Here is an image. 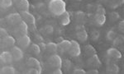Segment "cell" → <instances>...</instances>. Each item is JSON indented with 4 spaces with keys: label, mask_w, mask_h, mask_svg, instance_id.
<instances>
[{
    "label": "cell",
    "mask_w": 124,
    "mask_h": 74,
    "mask_svg": "<svg viewBox=\"0 0 124 74\" xmlns=\"http://www.w3.org/2000/svg\"><path fill=\"white\" fill-rule=\"evenodd\" d=\"M27 73L28 74H39L41 73V71L39 69L36 68V67H29V68L27 69Z\"/></svg>",
    "instance_id": "obj_30"
},
{
    "label": "cell",
    "mask_w": 124,
    "mask_h": 74,
    "mask_svg": "<svg viewBox=\"0 0 124 74\" xmlns=\"http://www.w3.org/2000/svg\"><path fill=\"white\" fill-rule=\"evenodd\" d=\"M117 33H116V31H114L113 30H110V31H108L107 34H106V39H107V40L113 42V40L117 37Z\"/></svg>",
    "instance_id": "obj_25"
},
{
    "label": "cell",
    "mask_w": 124,
    "mask_h": 74,
    "mask_svg": "<svg viewBox=\"0 0 124 74\" xmlns=\"http://www.w3.org/2000/svg\"><path fill=\"white\" fill-rule=\"evenodd\" d=\"M48 62H49V64L54 68H59L62 66V59L61 56L58 54L51 55L48 59Z\"/></svg>",
    "instance_id": "obj_5"
},
{
    "label": "cell",
    "mask_w": 124,
    "mask_h": 74,
    "mask_svg": "<svg viewBox=\"0 0 124 74\" xmlns=\"http://www.w3.org/2000/svg\"><path fill=\"white\" fill-rule=\"evenodd\" d=\"M106 72H107L108 73H112V74L119 73V67H118V66L116 65L115 63H109V64L107 65Z\"/></svg>",
    "instance_id": "obj_17"
},
{
    "label": "cell",
    "mask_w": 124,
    "mask_h": 74,
    "mask_svg": "<svg viewBox=\"0 0 124 74\" xmlns=\"http://www.w3.org/2000/svg\"><path fill=\"white\" fill-rule=\"evenodd\" d=\"M0 59H1V62L3 63V64H10L12 63V62L14 61L13 57V54H12L11 51H3L1 53V55H0Z\"/></svg>",
    "instance_id": "obj_6"
},
{
    "label": "cell",
    "mask_w": 124,
    "mask_h": 74,
    "mask_svg": "<svg viewBox=\"0 0 124 74\" xmlns=\"http://www.w3.org/2000/svg\"><path fill=\"white\" fill-rule=\"evenodd\" d=\"M87 73H89V74H98L99 73V70L96 69V68H93V69H90L87 72Z\"/></svg>",
    "instance_id": "obj_36"
},
{
    "label": "cell",
    "mask_w": 124,
    "mask_h": 74,
    "mask_svg": "<svg viewBox=\"0 0 124 74\" xmlns=\"http://www.w3.org/2000/svg\"><path fill=\"white\" fill-rule=\"evenodd\" d=\"M20 1H21V0H13V3H16V4H17V3H18Z\"/></svg>",
    "instance_id": "obj_40"
},
{
    "label": "cell",
    "mask_w": 124,
    "mask_h": 74,
    "mask_svg": "<svg viewBox=\"0 0 124 74\" xmlns=\"http://www.w3.org/2000/svg\"><path fill=\"white\" fill-rule=\"evenodd\" d=\"M71 45V41L67 40H63L58 44V50H60L62 53H67L69 51Z\"/></svg>",
    "instance_id": "obj_11"
},
{
    "label": "cell",
    "mask_w": 124,
    "mask_h": 74,
    "mask_svg": "<svg viewBox=\"0 0 124 74\" xmlns=\"http://www.w3.org/2000/svg\"><path fill=\"white\" fill-rule=\"evenodd\" d=\"M27 31H28V27H27V23L26 21H23L21 23H19L17 26L15 27L14 33L17 37H20L22 35H27Z\"/></svg>",
    "instance_id": "obj_4"
},
{
    "label": "cell",
    "mask_w": 124,
    "mask_h": 74,
    "mask_svg": "<svg viewBox=\"0 0 124 74\" xmlns=\"http://www.w3.org/2000/svg\"><path fill=\"white\" fill-rule=\"evenodd\" d=\"M27 65L29 66V67H36V68L39 69L40 71H41V63H40V62L37 60L36 58H29L28 59H27Z\"/></svg>",
    "instance_id": "obj_15"
},
{
    "label": "cell",
    "mask_w": 124,
    "mask_h": 74,
    "mask_svg": "<svg viewBox=\"0 0 124 74\" xmlns=\"http://www.w3.org/2000/svg\"><path fill=\"white\" fill-rule=\"evenodd\" d=\"M0 3L3 8H8L12 7V5L14 3H13V0H0Z\"/></svg>",
    "instance_id": "obj_26"
},
{
    "label": "cell",
    "mask_w": 124,
    "mask_h": 74,
    "mask_svg": "<svg viewBox=\"0 0 124 74\" xmlns=\"http://www.w3.org/2000/svg\"><path fill=\"white\" fill-rule=\"evenodd\" d=\"M96 13H99V14H103V15H105L106 14V10L103 7H102V6H99V7H97V11H96Z\"/></svg>",
    "instance_id": "obj_33"
},
{
    "label": "cell",
    "mask_w": 124,
    "mask_h": 74,
    "mask_svg": "<svg viewBox=\"0 0 124 74\" xmlns=\"http://www.w3.org/2000/svg\"><path fill=\"white\" fill-rule=\"evenodd\" d=\"M66 5L63 0H51L48 4V8L50 12L55 16L60 17L61 14H63L65 10Z\"/></svg>",
    "instance_id": "obj_1"
},
{
    "label": "cell",
    "mask_w": 124,
    "mask_h": 74,
    "mask_svg": "<svg viewBox=\"0 0 124 74\" xmlns=\"http://www.w3.org/2000/svg\"><path fill=\"white\" fill-rule=\"evenodd\" d=\"M85 51L86 55H88L89 57H92V56L97 54H96L95 49L90 45H86V46L85 47Z\"/></svg>",
    "instance_id": "obj_23"
},
{
    "label": "cell",
    "mask_w": 124,
    "mask_h": 74,
    "mask_svg": "<svg viewBox=\"0 0 124 74\" xmlns=\"http://www.w3.org/2000/svg\"><path fill=\"white\" fill-rule=\"evenodd\" d=\"M124 5V4H123ZM123 11H124V6H123Z\"/></svg>",
    "instance_id": "obj_42"
},
{
    "label": "cell",
    "mask_w": 124,
    "mask_h": 74,
    "mask_svg": "<svg viewBox=\"0 0 124 74\" xmlns=\"http://www.w3.org/2000/svg\"><path fill=\"white\" fill-rule=\"evenodd\" d=\"M0 73L2 74H14L16 73V69L13 66L6 65L1 67L0 69Z\"/></svg>",
    "instance_id": "obj_19"
},
{
    "label": "cell",
    "mask_w": 124,
    "mask_h": 74,
    "mask_svg": "<svg viewBox=\"0 0 124 74\" xmlns=\"http://www.w3.org/2000/svg\"><path fill=\"white\" fill-rule=\"evenodd\" d=\"M2 42H3V45H4L5 47H13L14 46L16 40L13 36H11V35H7L6 37L3 38L2 40Z\"/></svg>",
    "instance_id": "obj_12"
},
{
    "label": "cell",
    "mask_w": 124,
    "mask_h": 74,
    "mask_svg": "<svg viewBox=\"0 0 124 74\" xmlns=\"http://www.w3.org/2000/svg\"><path fill=\"white\" fill-rule=\"evenodd\" d=\"M110 18L112 19L113 21H116L117 20H119L120 15L117 13H116V12H113V13H111V14H110Z\"/></svg>",
    "instance_id": "obj_31"
},
{
    "label": "cell",
    "mask_w": 124,
    "mask_h": 74,
    "mask_svg": "<svg viewBox=\"0 0 124 74\" xmlns=\"http://www.w3.org/2000/svg\"><path fill=\"white\" fill-rule=\"evenodd\" d=\"M17 43H18L19 46L23 49H27L31 45V39L27 35H24L22 36L18 37L17 39Z\"/></svg>",
    "instance_id": "obj_7"
},
{
    "label": "cell",
    "mask_w": 124,
    "mask_h": 74,
    "mask_svg": "<svg viewBox=\"0 0 124 74\" xmlns=\"http://www.w3.org/2000/svg\"><path fill=\"white\" fill-rule=\"evenodd\" d=\"M85 26L83 25H79V26H76L75 27V31H82V30H85Z\"/></svg>",
    "instance_id": "obj_38"
},
{
    "label": "cell",
    "mask_w": 124,
    "mask_h": 74,
    "mask_svg": "<svg viewBox=\"0 0 124 74\" xmlns=\"http://www.w3.org/2000/svg\"><path fill=\"white\" fill-rule=\"evenodd\" d=\"M59 19H60V22H61V25L67 26L70 22V13H68L67 11H65L63 14H61V15L60 16Z\"/></svg>",
    "instance_id": "obj_13"
},
{
    "label": "cell",
    "mask_w": 124,
    "mask_h": 74,
    "mask_svg": "<svg viewBox=\"0 0 124 74\" xmlns=\"http://www.w3.org/2000/svg\"><path fill=\"white\" fill-rule=\"evenodd\" d=\"M17 7L20 9V11H28L29 10V3L27 0H21L17 4Z\"/></svg>",
    "instance_id": "obj_21"
},
{
    "label": "cell",
    "mask_w": 124,
    "mask_h": 74,
    "mask_svg": "<svg viewBox=\"0 0 124 74\" xmlns=\"http://www.w3.org/2000/svg\"><path fill=\"white\" fill-rule=\"evenodd\" d=\"M99 36H100V33L99 31H98L97 30H93L91 32V38L93 39V40H98L99 39Z\"/></svg>",
    "instance_id": "obj_28"
},
{
    "label": "cell",
    "mask_w": 124,
    "mask_h": 74,
    "mask_svg": "<svg viewBox=\"0 0 124 74\" xmlns=\"http://www.w3.org/2000/svg\"><path fill=\"white\" fill-rule=\"evenodd\" d=\"M100 2L102 3H103V4H105V5H108L109 3V2H110V0H100Z\"/></svg>",
    "instance_id": "obj_39"
},
{
    "label": "cell",
    "mask_w": 124,
    "mask_h": 74,
    "mask_svg": "<svg viewBox=\"0 0 124 74\" xmlns=\"http://www.w3.org/2000/svg\"><path fill=\"white\" fill-rule=\"evenodd\" d=\"M29 49L35 55H39L40 53H41V47L37 44H31L29 47Z\"/></svg>",
    "instance_id": "obj_24"
},
{
    "label": "cell",
    "mask_w": 124,
    "mask_h": 74,
    "mask_svg": "<svg viewBox=\"0 0 124 74\" xmlns=\"http://www.w3.org/2000/svg\"><path fill=\"white\" fill-rule=\"evenodd\" d=\"M107 55L108 56V58L113 59H120L122 58V54L118 49L116 48H110L107 50Z\"/></svg>",
    "instance_id": "obj_10"
},
{
    "label": "cell",
    "mask_w": 124,
    "mask_h": 74,
    "mask_svg": "<svg viewBox=\"0 0 124 74\" xmlns=\"http://www.w3.org/2000/svg\"><path fill=\"white\" fill-rule=\"evenodd\" d=\"M0 33H1V37L2 38H4V37L7 36V35H8V31H6L4 28H1V30H0Z\"/></svg>",
    "instance_id": "obj_35"
},
{
    "label": "cell",
    "mask_w": 124,
    "mask_h": 74,
    "mask_svg": "<svg viewBox=\"0 0 124 74\" xmlns=\"http://www.w3.org/2000/svg\"><path fill=\"white\" fill-rule=\"evenodd\" d=\"M88 64L90 65V66H93V67H99L100 66L101 63L99 61V59L98 57L97 54L92 56V57H89V59H88Z\"/></svg>",
    "instance_id": "obj_16"
},
{
    "label": "cell",
    "mask_w": 124,
    "mask_h": 74,
    "mask_svg": "<svg viewBox=\"0 0 124 74\" xmlns=\"http://www.w3.org/2000/svg\"><path fill=\"white\" fill-rule=\"evenodd\" d=\"M117 28H118V31H120V32L124 34V20H122V21H119Z\"/></svg>",
    "instance_id": "obj_32"
},
{
    "label": "cell",
    "mask_w": 124,
    "mask_h": 74,
    "mask_svg": "<svg viewBox=\"0 0 124 74\" xmlns=\"http://www.w3.org/2000/svg\"><path fill=\"white\" fill-rule=\"evenodd\" d=\"M22 15V17H23V20L24 21H26L27 24H31V25H34L36 21V19L34 17V16L31 13H30L28 11H22L20 12Z\"/></svg>",
    "instance_id": "obj_9"
},
{
    "label": "cell",
    "mask_w": 124,
    "mask_h": 74,
    "mask_svg": "<svg viewBox=\"0 0 124 74\" xmlns=\"http://www.w3.org/2000/svg\"><path fill=\"white\" fill-rule=\"evenodd\" d=\"M77 1H83V0H77Z\"/></svg>",
    "instance_id": "obj_41"
},
{
    "label": "cell",
    "mask_w": 124,
    "mask_h": 74,
    "mask_svg": "<svg viewBox=\"0 0 124 74\" xmlns=\"http://www.w3.org/2000/svg\"><path fill=\"white\" fill-rule=\"evenodd\" d=\"M6 21L8 25L16 27L19 23H21L23 21V17H22L21 13H12L9 14L7 17H6Z\"/></svg>",
    "instance_id": "obj_2"
},
{
    "label": "cell",
    "mask_w": 124,
    "mask_h": 74,
    "mask_svg": "<svg viewBox=\"0 0 124 74\" xmlns=\"http://www.w3.org/2000/svg\"><path fill=\"white\" fill-rule=\"evenodd\" d=\"M76 38L80 42H85L88 40V33L87 31L85 30H82V31H76Z\"/></svg>",
    "instance_id": "obj_18"
},
{
    "label": "cell",
    "mask_w": 124,
    "mask_h": 74,
    "mask_svg": "<svg viewBox=\"0 0 124 74\" xmlns=\"http://www.w3.org/2000/svg\"><path fill=\"white\" fill-rule=\"evenodd\" d=\"M123 4H124V0H110L108 6L110 8L116 9L118 7L123 6Z\"/></svg>",
    "instance_id": "obj_20"
},
{
    "label": "cell",
    "mask_w": 124,
    "mask_h": 74,
    "mask_svg": "<svg viewBox=\"0 0 124 74\" xmlns=\"http://www.w3.org/2000/svg\"><path fill=\"white\" fill-rule=\"evenodd\" d=\"M11 53L13 54L14 61H20L23 58V51L18 46H13L11 48Z\"/></svg>",
    "instance_id": "obj_8"
},
{
    "label": "cell",
    "mask_w": 124,
    "mask_h": 74,
    "mask_svg": "<svg viewBox=\"0 0 124 74\" xmlns=\"http://www.w3.org/2000/svg\"><path fill=\"white\" fill-rule=\"evenodd\" d=\"M46 49L50 53H56L58 51V45L55 43H53V42H50V43L46 44Z\"/></svg>",
    "instance_id": "obj_22"
},
{
    "label": "cell",
    "mask_w": 124,
    "mask_h": 74,
    "mask_svg": "<svg viewBox=\"0 0 124 74\" xmlns=\"http://www.w3.org/2000/svg\"><path fill=\"white\" fill-rule=\"evenodd\" d=\"M73 73L74 74H85V73H87V72H85L84 69H81V68H76L73 71Z\"/></svg>",
    "instance_id": "obj_34"
},
{
    "label": "cell",
    "mask_w": 124,
    "mask_h": 74,
    "mask_svg": "<svg viewBox=\"0 0 124 74\" xmlns=\"http://www.w3.org/2000/svg\"><path fill=\"white\" fill-rule=\"evenodd\" d=\"M94 22L97 26L99 27H102L103 26L106 22V16L103 15V14H99L96 13L94 16Z\"/></svg>",
    "instance_id": "obj_14"
},
{
    "label": "cell",
    "mask_w": 124,
    "mask_h": 74,
    "mask_svg": "<svg viewBox=\"0 0 124 74\" xmlns=\"http://www.w3.org/2000/svg\"><path fill=\"white\" fill-rule=\"evenodd\" d=\"M54 74H62V70L61 69V67H59V68H55L53 70V73Z\"/></svg>",
    "instance_id": "obj_37"
},
{
    "label": "cell",
    "mask_w": 124,
    "mask_h": 74,
    "mask_svg": "<svg viewBox=\"0 0 124 74\" xmlns=\"http://www.w3.org/2000/svg\"><path fill=\"white\" fill-rule=\"evenodd\" d=\"M68 54L71 57H78L81 54V49L79 44L76 40H71V45L69 51L67 52Z\"/></svg>",
    "instance_id": "obj_3"
},
{
    "label": "cell",
    "mask_w": 124,
    "mask_h": 74,
    "mask_svg": "<svg viewBox=\"0 0 124 74\" xmlns=\"http://www.w3.org/2000/svg\"><path fill=\"white\" fill-rule=\"evenodd\" d=\"M44 31L47 35H52L54 32V27L51 25H46L44 27Z\"/></svg>",
    "instance_id": "obj_29"
},
{
    "label": "cell",
    "mask_w": 124,
    "mask_h": 74,
    "mask_svg": "<svg viewBox=\"0 0 124 74\" xmlns=\"http://www.w3.org/2000/svg\"><path fill=\"white\" fill-rule=\"evenodd\" d=\"M123 42H124V36L123 35H117V37L113 40V44L114 46H117V45H121Z\"/></svg>",
    "instance_id": "obj_27"
}]
</instances>
